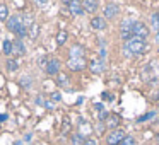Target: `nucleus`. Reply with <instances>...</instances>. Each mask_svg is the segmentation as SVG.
Instances as JSON below:
<instances>
[{"label":"nucleus","mask_w":159,"mask_h":145,"mask_svg":"<svg viewBox=\"0 0 159 145\" xmlns=\"http://www.w3.org/2000/svg\"><path fill=\"white\" fill-rule=\"evenodd\" d=\"M156 41H157V43H159V34H157V38H156Z\"/></svg>","instance_id":"39"},{"label":"nucleus","mask_w":159,"mask_h":145,"mask_svg":"<svg viewBox=\"0 0 159 145\" xmlns=\"http://www.w3.org/2000/svg\"><path fill=\"white\" fill-rule=\"evenodd\" d=\"M5 68H7L9 72H17L19 70V62L16 58H7V62H5Z\"/></svg>","instance_id":"20"},{"label":"nucleus","mask_w":159,"mask_h":145,"mask_svg":"<svg viewBox=\"0 0 159 145\" xmlns=\"http://www.w3.org/2000/svg\"><path fill=\"white\" fill-rule=\"evenodd\" d=\"M31 138H33V135H31V133L24 135V142H31Z\"/></svg>","instance_id":"33"},{"label":"nucleus","mask_w":159,"mask_h":145,"mask_svg":"<svg viewBox=\"0 0 159 145\" xmlns=\"http://www.w3.org/2000/svg\"><path fill=\"white\" fill-rule=\"evenodd\" d=\"M12 41L11 39H4V43H2V51H4V55H7L9 58L12 56Z\"/></svg>","instance_id":"21"},{"label":"nucleus","mask_w":159,"mask_h":145,"mask_svg":"<svg viewBox=\"0 0 159 145\" xmlns=\"http://www.w3.org/2000/svg\"><path fill=\"white\" fill-rule=\"evenodd\" d=\"M149 26L147 24H144V22H140V21H137L134 24V28H132V34L135 36V38H140V39H145L149 36Z\"/></svg>","instance_id":"5"},{"label":"nucleus","mask_w":159,"mask_h":145,"mask_svg":"<svg viewBox=\"0 0 159 145\" xmlns=\"http://www.w3.org/2000/svg\"><path fill=\"white\" fill-rule=\"evenodd\" d=\"M31 82H33V79L31 77H26V75L19 79V84H21L22 89H29V87H31Z\"/></svg>","instance_id":"23"},{"label":"nucleus","mask_w":159,"mask_h":145,"mask_svg":"<svg viewBox=\"0 0 159 145\" xmlns=\"http://www.w3.org/2000/svg\"><path fill=\"white\" fill-rule=\"evenodd\" d=\"M108 116H110V113H108V111H99V121L101 123H103V121H106L108 120Z\"/></svg>","instance_id":"26"},{"label":"nucleus","mask_w":159,"mask_h":145,"mask_svg":"<svg viewBox=\"0 0 159 145\" xmlns=\"http://www.w3.org/2000/svg\"><path fill=\"white\" fill-rule=\"evenodd\" d=\"M50 97H52V101H55V103H60V101H62L60 92H52V94H50Z\"/></svg>","instance_id":"27"},{"label":"nucleus","mask_w":159,"mask_h":145,"mask_svg":"<svg viewBox=\"0 0 159 145\" xmlns=\"http://www.w3.org/2000/svg\"><path fill=\"white\" fill-rule=\"evenodd\" d=\"M38 34H39V26L34 22V24H33L31 28L28 29V38H31V39H36V38H38Z\"/></svg>","instance_id":"22"},{"label":"nucleus","mask_w":159,"mask_h":145,"mask_svg":"<svg viewBox=\"0 0 159 145\" xmlns=\"http://www.w3.org/2000/svg\"><path fill=\"white\" fill-rule=\"evenodd\" d=\"M151 22H152V28H154L156 31H159V15L156 14V12L151 15Z\"/></svg>","instance_id":"24"},{"label":"nucleus","mask_w":159,"mask_h":145,"mask_svg":"<svg viewBox=\"0 0 159 145\" xmlns=\"http://www.w3.org/2000/svg\"><path fill=\"white\" fill-rule=\"evenodd\" d=\"M84 145H98V142L94 140V138H89V137H87V138H86V143H84Z\"/></svg>","instance_id":"29"},{"label":"nucleus","mask_w":159,"mask_h":145,"mask_svg":"<svg viewBox=\"0 0 159 145\" xmlns=\"http://www.w3.org/2000/svg\"><path fill=\"white\" fill-rule=\"evenodd\" d=\"M57 86L58 87H63V89H69L70 86V75L67 72H60L57 75Z\"/></svg>","instance_id":"13"},{"label":"nucleus","mask_w":159,"mask_h":145,"mask_svg":"<svg viewBox=\"0 0 159 145\" xmlns=\"http://www.w3.org/2000/svg\"><path fill=\"white\" fill-rule=\"evenodd\" d=\"M118 14H120V7H118L116 4H108L103 11V17L106 19V21H113Z\"/></svg>","instance_id":"8"},{"label":"nucleus","mask_w":159,"mask_h":145,"mask_svg":"<svg viewBox=\"0 0 159 145\" xmlns=\"http://www.w3.org/2000/svg\"><path fill=\"white\" fill-rule=\"evenodd\" d=\"M11 17L9 14V7L5 2H0V22H7V19Z\"/></svg>","instance_id":"18"},{"label":"nucleus","mask_w":159,"mask_h":145,"mask_svg":"<svg viewBox=\"0 0 159 145\" xmlns=\"http://www.w3.org/2000/svg\"><path fill=\"white\" fill-rule=\"evenodd\" d=\"M82 7H84V12L94 14L99 7V0H82Z\"/></svg>","instance_id":"12"},{"label":"nucleus","mask_w":159,"mask_h":145,"mask_svg":"<svg viewBox=\"0 0 159 145\" xmlns=\"http://www.w3.org/2000/svg\"><path fill=\"white\" fill-rule=\"evenodd\" d=\"M135 22L132 21V19H123L120 24V33H121V38L125 39V41H128L130 38H134V34H132V28H134Z\"/></svg>","instance_id":"4"},{"label":"nucleus","mask_w":159,"mask_h":145,"mask_svg":"<svg viewBox=\"0 0 159 145\" xmlns=\"http://www.w3.org/2000/svg\"><path fill=\"white\" fill-rule=\"evenodd\" d=\"M156 143L159 145V135H157V137H156Z\"/></svg>","instance_id":"38"},{"label":"nucleus","mask_w":159,"mask_h":145,"mask_svg":"<svg viewBox=\"0 0 159 145\" xmlns=\"http://www.w3.org/2000/svg\"><path fill=\"white\" fill-rule=\"evenodd\" d=\"M5 28H7V31H11L16 34V33L19 31V28H22V15H17V14L11 15V17L7 19V22H5Z\"/></svg>","instance_id":"6"},{"label":"nucleus","mask_w":159,"mask_h":145,"mask_svg":"<svg viewBox=\"0 0 159 145\" xmlns=\"http://www.w3.org/2000/svg\"><path fill=\"white\" fill-rule=\"evenodd\" d=\"M69 12L72 15H82L84 7H82V0H72L69 4Z\"/></svg>","instance_id":"11"},{"label":"nucleus","mask_w":159,"mask_h":145,"mask_svg":"<svg viewBox=\"0 0 159 145\" xmlns=\"http://www.w3.org/2000/svg\"><path fill=\"white\" fill-rule=\"evenodd\" d=\"M84 143H86V137L80 135L79 131L70 135V145H84Z\"/></svg>","instance_id":"17"},{"label":"nucleus","mask_w":159,"mask_h":145,"mask_svg":"<svg viewBox=\"0 0 159 145\" xmlns=\"http://www.w3.org/2000/svg\"><path fill=\"white\" fill-rule=\"evenodd\" d=\"M60 2H62L63 5H67V7H69V4H70V2H72V0H60Z\"/></svg>","instance_id":"35"},{"label":"nucleus","mask_w":159,"mask_h":145,"mask_svg":"<svg viewBox=\"0 0 159 145\" xmlns=\"http://www.w3.org/2000/svg\"><path fill=\"white\" fill-rule=\"evenodd\" d=\"M125 48L128 50V51L132 53V55H140V53H144L145 51V48H147V45H145V41L144 39H140V38H130L127 41V45H125Z\"/></svg>","instance_id":"1"},{"label":"nucleus","mask_w":159,"mask_h":145,"mask_svg":"<svg viewBox=\"0 0 159 145\" xmlns=\"http://www.w3.org/2000/svg\"><path fill=\"white\" fill-rule=\"evenodd\" d=\"M46 2H48V0H34V4H36V5H45Z\"/></svg>","instance_id":"32"},{"label":"nucleus","mask_w":159,"mask_h":145,"mask_svg":"<svg viewBox=\"0 0 159 145\" xmlns=\"http://www.w3.org/2000/svg\"><path fill=\"white\" fill-rule=\"evenodd\" d=\"M154 114H156V113H149V114H144V116H142V118H139V121H140V123H142V121H147V120H151V118H154Z\"/></svg>","instance_id":"28"},{"label":"nucleus","mask_w":159,"mask_h":145,"mask_svg":"<svg viewBox=\"0 0 159 145\" xmlns=\"http://www.w3.org/2000/svg\"><path fill=\"white\" fill-rule=\"evenodd\" d=\"M7 114H0V121H5V120H7Z\"/></svg>","instance_id":"36"},{"label":"nucleus","mask_w":159,"mask_h":145,"mask_svg":"<svg viewBox=\"0 0 159 145\" xmlns=\"http://www.w3.org/2000/svg\"><path fill=\"white\" fill-rule=\"evenodd\" d=\"M89 70L93 73H101L104 70V62L103 60H91L89 62Z\"/></svg>","instance_id":"16"},{"label":"nucleus","mask_w":159,"mask_h":145,"mask_svg":"<svg viewBox=\"0 0 159 145\" xmlns=\"http://www.w3.org/2000/svg\"><path fill=\"white\" fill-rule=\"evenodd\" d=\"M120 145H137V140H135L134 137H130V135H127V137L123 138V142H121Z\"/></svg>","instance_id":"25"},{"label":"nucleus","mask_w":159,"mask_h":145,"mask_svg":"<svg viewBox=\"0 0 159 145\" xmlns=\"http://www.w3.org/2000/svg\"><path fill=\"white\" fill-rule=\"evenodd\" d=\"M62 63H60V60L58 58H55V56H52V58H48V62H46V67H45V72H46V75H58L60 72H62Z\"/></svg>","instance_id":"2"},{"label":"nucleus","mask_w":159,"mask_h":145,"mask_svg":"<svg viewBox=\"0 0 159 145\" xmlns=\"http://www.w3.org/2000/svg\"><path fill=\"white\" fill-rule=\"evenodd\" d=\"M45 108H46V109H53V108H55V104H53L52 101H46V103H45Z\"/></svg>","instance_id":"31"},{"label":"nucleus","mask_w":159,"mask_h":145,"mask_svg":"<svg viewBox=\"0 0 159 145\" xmlns=\"http://www.w3.org/2000/svg\"><path fill=\"white\" fill-rule=\"evenodd\" d=\"M14 145H22V142H21V140H17V142H16Z\"/></svg>","instance_id":"37"},{"label":"nucleus","mask_w":159,"mask_h":145,"mask_svg":"<svg viewBox=\"0 0 159 145\" xmlns=\"http://www.w3.org/2000/svg\"><path fill=\"white\" fill-rule=\"evenodd\" d=\"M103 99L104 101H113V96L110 92H103Z\"/></svg>","instance_id":"30"},{"label":"nucleus","mask_w":159,"mask_h":145,"mask_svg":"<svg viewBox=\"0 0 159 145\" xmlns=\"http://www.w3.org/2000/svg\"><path fill=\"white\" fill-rule=\"evenodd\" d=\"M125 137H127V135H125V131L121 130V128H118V130H111L110 133L106 135V143L108 145H120Z\"/></svg>","instance_id":"3"},{"label":"nucleus","mask_w":159,"mask_h":145,"mask_svg":"<svg viewBox=\"0 0 159 145\" xmlns=\"http://www.w3.org/2000/svg\"><path fill=\"white\" fill-rule=\"evenodd\" d=\"M94 108H96L98 111H103V104H99V103H98V104H94Z\"/></svg>","instance_id":"34"},{"label":"nucleus","mask_w":159,"mask_h":145,"mask_svg":"<svg viewBox=\"0 0 159 145\" xmlns=\"http://www.w3.org/2000/svg\"><path fill=\"white\" fill-rule=\"evenodd\" d=\"M55 41H57V45H58V46H63L67 41H69V33L63 31V29H60V31L57 33V39H55Z\"/></svg>","instance_id":"19"},{"label":"nucleus","mask_w":159,"mask_h":145,"mask_svg":"<svg viewBox=\"0 0 159 145\" xmlns=\"http://www.w3.org/2000/svg\"><path fill=\"white\" fill-rule=\"evenodd\" d=\"M91 28H93L94 31H104V29L108 28L106 19L101 17V15H94V17L91 19Z\"/></svg>","instance_id":"9"},{"label":"nucleus","mask_w":159,"mask_h":145,"mask_svg":"<svg viewBox=\"0 0 159 145\" xmlns=\"http://www.w3.org/2000/svg\"><path fill=\"white\" fill-rule=\"evenodd\" d=\"M67 67H69L72 72H80L87 67L86 58H69L67 60Z\"/></svg>","instance_id":"7"},{"label":"nucleus","mask_w":159,"mask_h":145,"mask_svg":"<svg viewBox=\"0 0 159 145\" xmlns=\"http://www.w3.org/2000/svg\"><path fill=\"white\" fill-rule=\"evenodd\" d=\"M69 58H84L82 45H72L69 48Z\"/></svg>","instance_id":"14"},{"label":"nucleus","mask_w":159,"mask_h":145,"mask_svg":"<svg viewBox=\"0 0 159 145\" xmlns=\"http://www.w3.org/2000/svg\"><path fill=\"white\" fill-rule=\"evenodd\" d=\"M12 55H14V58H19V56H24L26 55V46L24 43H22V39H16V41H12Z\"/></svg>","instance_id":"10"},{"label":"nucleus","mask_w":159,"mask_h":145,"mask_svg":"<svg viewBox=\"0 0 159 145\" xmlns=\"http://www.w3.org/2000/svg\"><path fill=\"white\" fill-rule=\"evenodd\" d=\"M104 123H106V126L110 128V130H118V126H120V123H121V118L118 116V114H110Z\"/></svg>","instance_id":"15"}]
</instances>
